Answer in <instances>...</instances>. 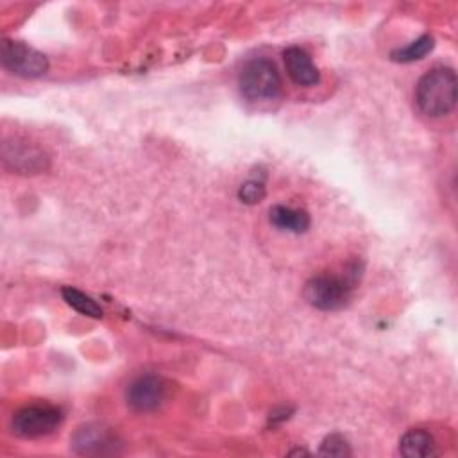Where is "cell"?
<instances>
[{
    "mask_svg": "<svg viewBox=\"0 0 458 458\" xmlns=\"http://www.w3.org/2000/svg\"><path fill=\"white\" fill-rule=\"evenodd\" d=\"M360 268L358 265H351L344 274H320L311 277L304 284V299L310 306L322 311L342 310L349 304L352 290L358 283Z\"/></svg>",
    "mask_w": 458,
    "mask_h": 458,
    "instance_id": "cell-1",
    "label": "cell"
},
{
    "mask_svg": "<svg viewBox=\"0 0 458 458\" xmlns=\"http://www.w3.org/2000/svg\"><path fill=\"white\" fill-rule=\"evenodd\" d=\"M419 109L433 118L451 113L456 106V75L447 66H437L426 72L415 88Z\"/></svg>",
    "mask_w": 458,
    "mask_h": 458,
    "instance_id": "cell-2",
    "label": "cell"
},
{
    "mask_svg": "<svg viewBox=\"0 0 458 458\" xmlns=\"http://www.w3.org/2000/svg\"><path fill=\"white\" fill-rule=\"evenodd\" d=\"M240 91L247 100H274L281 93V77L276 64L267 57L245 63L240 72Z\"/></svg>",
    "mask_w": 458,
    "mask_h": 458,
    "instance_id": "cell-3",
    "label": "cell"
},
{
    "mask_svg": "<svg viewBox=\"0 0 458 458\" xmlns=\"http://www.w3.org/2000/svg\"><path fill=\"white\" fill-rule=\"evenodd\" d=\"M63 422L59 408L50 404H32L18 410L11 419V429L20 438H39L54 433Z\"/></svg>",
    "mask_w": 458,
    "mask_h": 458,
    "instance_id": "cell-4",
    "label": "cell"
},
{
    "mask_svg": "<svg viewBox=\"0 0 458 458\" xmlns=\"http://www.w3.org/2000/svg\"><path fill=\"white\" fill-rule=\"evenodd\" d=\"M0 61L7 72L27 79L41 77L48 70L47 57L21 41L4 39L0 48Z\"/></svg>",
    "mask_w": 458,
    "mask_h": 458,
    "instance_id": "cell-5",
    "label": "cell"
},
{
    "mask_svg": "<svg viewBox=\"0 0 458 458\" xmlns=\"http://www.w3.org/2000/svg\"><path fill=\"white\" fill-rule=\"evenodd\" d=\"M125 399L127 404L136 411H152L166 399V383L156 374L140 376L127 386Z\"/></svg>",
    "mask_w": 458,
    "mask_h": 458,
    "instance_id": "cell-6",
    "label": "cell"
},
{
    "mask_svg": "<svg viewBox=\"0 0 458 458\" xmlns=\"http://www.w3.org/2000/svg\"><path fill=\"white\" fill-rule=\"evenodd\" d=\"M70 444L77 454L116 453V437L102 424H84L75 429Z\"/></svg>",
    "mask_w": 458,
    "mask_h": 458,
    "instance_id": "cell-7",
    "label": "cell"
},
{
    "mask_svg": "<svg viewBox=\"0 0 458 458\" xmlns=\"http://www.w3.org/2000/svg\"><path fill=\"white\" fill-rule=\"evenodd\" d=\"M284 66L290 79L299 86H315L320 81V73L313 64L310 54L301 47H290L283 54Z\"/></svg>",
    "mask_w": 458,
    "mask_h": 458,
    "instance_id": "cell-8",
    "label": "cell"
},
{
    "mask_svg": "<svg viewBox=\"0 0 458 458\" xmlns=\"http://www.w3.org/2000/svg\"><path fill=\"white\" fill-rule=\"evenodd\" d=\"M4 161L16 172L36 174L41 168H45L47 157L39 148L30 147L27 143H5Z\"/></svg>",
    "mask_w": 458,
    "mask_h": 458,
    "instance_id": "cell-9",
    "label": "cell"
},
{
    "mask_svg": "<svg viewBox=\"0 0 458 458\" xmlns=\"http://www.w3.org/2000/svg\"><path fill=\"white\" fill-rule=\"evenodd\" d=\"M270 224L281 231L304 233L310 227V215L304 209L290 206H274L268 211Z\"/></svg>",
    "mask_w": 458,
    "mask_h": 458,
    "instance_id": "cell-10",
    "label": "cell"
},
{
    "mask_svg": "<svg viewBox=\"0 0 458 458\" xmlns=\"http://www.w3.org/2000/svg\"><path fill=\"white\" fill-rule=\"evenodd\" d=\"M399 453L406 458H424L437 453L433 437L424 429H410L399 440Z\"/></svg>",
    "mask_w": 458,
    "mask_h": 458,
    "instance_id": "cell-11",
    "label": "cell"
},
{
    "mask_svg": "<svg viewBox=\"0 0 458 458\" xmlns=\"http://www.w3.org/2000/svg\"><path fill=\"white\" fill-rule=\"evenodd\" d=\"M61 295L66 301V304L72 306L75 311H79V313H82L86 317H93V318H100L102 317L100 304H97V301H93L84 292H81V290H77L73 286H64L61 290Z\"/></svg>",
    "mask_w": 458,
    "mask_h": 458,
    "instance_id": "cell-12",
    "label": "cell"
},
{
    "mask_svg": "<svg viewBox=\"0 0 458 458\" xmlns=\"http://www.w3.org/2000/svg\"><path fill=\"white\" fill-rule=\"evenodd\" d=\"M431 48H433V38L429 34H424L415 41H411L410 45L394 50L390 55L397 63H413L422 59L428 52H431Z\"/></svg>",
    "mask_w": 458,
    "mask_h": 458,
    "instance_id": "cell-13",
    "label": "cell"
},
{
    "mask_svg": "<svg viewBox=\"0 0 458 458\" xmlns=\"http://www.w3.org/2000/svg\"><path fill=\"white\" fill-rule=\"evenodd\" d=\"M318 454H324V456H349L351 454V449H349V444L347 440L342 437V435H329L322 444H320V449H318Z\"/></svg>",
    "mask_w": 458,
    "mask_h": 458,
    "instance_id": "cell-14",
    "label": "cell"
},
{
    "mask_svg": "<svg viewBox=\"0 0 458 458\" xmlns=\"http://www.w3.org/2000/svg\"><path fill=\"white\" fill-rule=\"evenodd\" d=\"M238 197L245 204H258L265 197V184L261 181L250 179L240 186Z\"/></svg>",
    "mask_w": 458,
    "mask_h": 458,
    "instance_id": "cell-15",
    "label": "cell"
}]
</instances>
